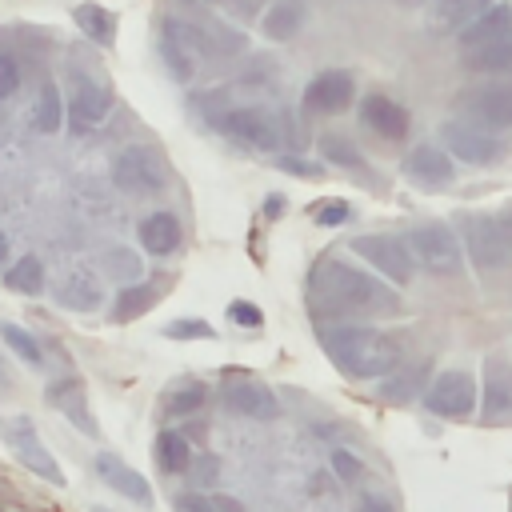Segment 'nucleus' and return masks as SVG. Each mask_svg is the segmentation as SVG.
Returning a JSON list of instances; mask_svg holds the SVG:
<instances>
[{
  "label": "nucleus",
  "instance_id": "27",
  "mask_svg": "<svg viewBox=\"0 0 512 512\" xmlns=\"http://www.w3.org/2000/svg\"><path fill=\"white\" fill-rule=\"evenodd\" d=\"M72 20H76V28H80V32H84L92 44H100V48H108V44L116 40V16H112L104 4L84 0V4H76Z\"/></svg>",
  "mask_w": 512,
  "mask_h": 512
},
{
  "label": "nucleus",
  "instance_id": "1",
  "mask_svg": "<svg viewBox=\"0 0 512 512\" xmlns=\"http://www.w3.org/2000/svg\"><path fill=\"white\" fill-rule=\"evenodd\" d=\"M308 296L320 316H380L396 312L400 296L388 288L384 276L356 268L348 260L324 256L308 276Z\"/></svg>",
  "mask_w": 512,
  "mask_h": 512
},
{
  "label": "nucleus",
  "instance_id": "42",
  "mask_svg": "<svg viewBox=\"0 0 512 512\" xmlns=\"http://www.w3.org/2000/svg\"><path fill=\"white\" fill-rule=\"evenodd\" d=\"M276 168H280V172H288V176H304V180H320V176H324V168H320V164H304L300 156H288V152H284V156H276Z\"/></svg>",
  "mask_w": 512,
  "mask_h": 512
},
{
  "label": "nucleus",
  "instance_id": "29",
  "mask_svg": "<svg viewBox=\"0 0 512 512\" xmlns=\"http://www.w3.org/2000/svg\"><path fill=\"white\" fill-rule=\"evenodd\" d=\"M204 404H208V384H196V380H184V384H176V388H168L160 396V412L164 416H176V420L196 416Z\"/></svg>",
  "mask_w": 512,
  "mask_h": 512
},
{
  "label": "nucleus",
  "instance_id": "12",
  "mask_svg": "<svg viewBox=\"0 0 512 512\" xmlns=\"http://www.w3.org/2000/svg\"><path fill=\"white\" fill-rule=\"evenodd\" d=\"M216 124H220L232 140H240V144H248V148H256V152L280 148V120H276V112L264 108V104L228 108V112L216 116Z\"/></svg>",
  "mask_w": 512,
  "mask_h": 512
},
{
  "label": "nucleus",
  "instance_id": "11",
  "mask_svg": "<svg viewBox=\"0 0 512 512\" xmlns=\"http://www.w3.org/2000/svg\"><path fill=\"white\" fill-rule=\"evenodd\" d=\"M0 436L8 440V448H12V456L28 468V472H36V476H44L48 484H68L64 480V468L52 460V452L44 448V440H40V432H36V424L28 420V416H8L4 424H0Z\"/></svg>",
  "mask_w": 512,
  "mask_h": 512
},
{
  "label": "nucleus",
  "instance_id": "30",
  "mask_svg": "<svg viewBox=\"0 0 512 512\" xmlns=\"http://www.w3.org/2000/svg\"><path fill=\"white\" fill-rule=\"evenodd\" d=\"M156 464L164 468V472H188V464H192V444H188V436L184 432H176V428H164L160 436H156Z\"/></svg>",
  "mask_w": 512,
  "mask_h": 512
},
{
  "label": "nucleus",
  "instance_id": "36",
  "mask_svg": "<svg viewBox=\"0 0 512 512\" xmlns=\"http://www.w3.org/2000/svg\"><path fill=\"white\" fill-rule=\"evenodd\" d=\"M164 336L168 340H212V324L208 320H196V316H184V320H172L164 324Z\"/></svg>",
  "mask_w": 512,
  "mask_h": 512
},
{
  "label": "nucleus",
  "instance_id": "24",
  "mask_svg": "<svg viewBox=\"0 0 512 512\" xmlns=\"http://www.w3.org/2000/svg\"><path fill=\"white\" fill-rule=\"evenodd\" d=\"M492 4L496 0H428V32H440V36L456 32L460 36V28H468Z\"/></svg>",
  "mask_w": 512,
  "mask_h": 512
},
{
  "label": "nucleus",
  "instance_id": "47",
  "mask_svg": "<svg viewBox=\"0 0 512 512\" xmlns=\"http://www.w3.org/2000/svg\"><path fill=\"white\" fill-rule=\"evenodd\" d=\"M232 8H240V12H252V8H256V0H232Z\"/></svg>",
  "mask_w": 512,
  "mask_h": 512
},
{
  "label": "nucleus",
  "instance_id": "41",
  "mask_svg": "<svg viewBox=\"0 0 512 512\" xmlns=\"http://www.w3.org/2000/svg\"><path fill=\"white\" fill-rule=\"evenodd\" d=\"M228 320H232L236 328H260V324H264V312H260L252 300H232V304H228Z\"/></svg>",
  "mask_w": 512,
  "mask_h": 512
},
{
  "label": "nucleus",
  "instance_id": "4",
  "mask_svg": "<svg viewBox=\"0 0 512 512\" xmlns=\"http://www.w3.org/2000/svg\"><path fill=\"white\" fill-rule=\"evenodd\" d=\"M164 40L192 60H228L248 44L244 32L228 24H196V20H164Z\"/></svg>",
  "mask_w": 512,
  "mask_h": 512
},
{
  "label": "nucleus",
  "instance_id": "15",
  "mask_svg": "<svg viewBox=\"0 0 512 512\" xmlns=\"http://www.w3.org/2000/svg\"><path fill=\"white\" fill-rule=\"evenodd\" d=\"M480 412L492 424L512 420V360L504 352L484 356V380H480Z\"/></svg>",
  "mask_w": 512,
  "mask_h": 512
},
{
  "label": "nucleus",
  "instance_id": "44",
  "mask_svg": "<svg viewBox=\"0 0 512 512\" xmlns=\"http://www.w3.org/2000/svg\"><path fill=\"white\" fill-rule=\"evenodd\" d=\"M356 512H392V504L384 496H360L356 500Z\"/></svg>",
  "mask_w": 512,
  "mask_h": 512
},
{
  "label": "nucleus",
  "instance_id": "14",
  "mask_svg": "<svg viewBox=\"0 0 512 512\" xmlns=\"http://www.w3.org/2000/svg\"><path fill=\"white\" fill-rule=\"evenodd\" d=\"M352 96H356V76L348 68H324L304 84L300 108L312 116H336L352 104Z\"/></svg>",
  "mask_w": 512,
  "mask_h": 512
},
{
  "label": "nucleus",
  "instance_id": "7",
  "mask_svg": "<svg viewBox=\"0 0 512 512\" xmlns=\"http://www.w3.org/2000/svg\"><path fill=\"white\" fill-rule=\"evenodd\" d=\"M404 240H408V248H412V256H416V264L428 268V272H436V276H452V272H460V264H464V248H460L452 224H444V220L416 224Z\"/></svg>",
  "mask_w": 512,
  "mask_h": 512
},
{
  "label": "nucleus",
  "instance_id": "53",
  "mask_svg": "<svg viewBox=\"0 0 512 512\" xmlns=\"http://www.w3.org/2000/svg\"><path fill=\"white\" fill-rule=\"evenodd\" d=\"M508 228H512V224H508Z\"/></svg>",
  "mask_w": 512,
  "mask_h": 512
},
{
  "label": "nucleus",
  "instance_id": "2",
  "mask_svg": "<svg viewBox=\"0 0 512 512\" xmlns=\"http://www.w3.org/2000/svg\"><path fill=\"white\" fill-rule=\"evenodd\" d=\"M320 344L328 352V360L352 376V380H376L388 376L400 360H404V340L388 328H372V324H336V328H320Z\"/></svg>",
  "mask_w": 512,
  "mask_h": 512
},
{
  "label": "nucleus",
  "instance_id": "43",
  "mask_svg": "<svg viewBox=\"0 0 512 512\" xmlns=\"http://www.w3.org/2000/svg\"><path fill=\"white\" fill-rule=\"evenodd\" d=\"M172 504H176V512H216L212 496H204V492H184V496H176Z\"/></svg>",
  "mask_w": 512,
  "mask_h": 512
},
{
  "label": "nucleus",
  "instance_id": "17",
  "mask_svg": "<svg viewBox=\"0 0 512 512\" xmlns=\"http://www.w3.org/2000/svg\"><path fill=\"white\" fill-rule=\"evenodd\" d=\"M224 408L232 416H244V420H276L280 416V400L268 384L260 380H232L224 384Z\"/></svg>",
  "mask_w": 512,
  "mask_h": 512
},
{
  "label": "nucleus",
  "instance_id": "40",
  "mask_svg": "<svg viewBox=\"0 0 512 512\" xmlns=\"http://www.w3.org/2000/svg\"><path fill=\"white\" fill-rule=\"evenodd\" d=\"M312 220H316L320 228H340V224L352 220V208H348V200H324V204L312 212Z\"/></svg>",
  "mask_w": 512,
  "mask_h": 512
},
{
  "label": "nucleus",
  "instance_id": "52",
  "mask_svg": "<svg viewBox=\"0 0 512 512\" xmlns=\"http://www.w3.org/2000/svg\"><path fill=\"white\" fill-rule=\"evenodd\" d=\"M96 512H100V508H96Z\"/></svg>",
  "mask_w": 512,
  "mask_h": 512
},
{
  "label": "nucleus",
  "instance_id": "3",
  "mask_svg": "<svg viewBox=\"0 0 512 512\" xmlns=\"http://www.w3.org/2000/svg\"><path fill=\"white\" fill-rule=\"evenodd\" d=\"M452 108H456V120H464L472 128H484L492 136L512 132V80L468 84V88L456 92Z\"/></svg>",
  "mask_w": 512,
  "mask_h": 512
},
{
  "label": "nucleus",
  "instance_id": "8",
  "mask_svg": "<svg viewBox=\"0 0 512 512\" xmlns=\"http://www.w3.org/2000/svg\"><path fill=\"white\" fill-rule=\"evenodd\" d=\"M168 180L164 172V160L156 148L148 144H128L116 160H112V184L124 192V196H152L160 192Z\"/></svg>",
  "mask_w": 512,
  "mask_h": 512
},
{
  "label": "nucleus",
  "instance_id": "45",
  "mask_svg": "<svg viewBox=\"0 0 512 512\" xmlns=\"http://www.w3.org/2000/svg\"><path fill=\"white\" fill-rule=\"evenodd\" d=\"M212 504H216V512H244V504L236 496H212Z\"/></svg>",
  "mask_w": 512,
  "mask_h": 512
},
{
  "label": "nucleus",
  "instance_id": "20",
  "mask_svg": "<svg viewBox=\"0 0 512 512\" xmlns=\"http://www.w3.org/2000/svg\"><path fill=\"white\" fill-rule=\"evenodd\" d=\"M96 472H100V480L112 488V492H120V496H128L132 504H152V488H148V480L132 468V464H124L116 452H96Z\"/></svg>",
  "mask_w": 512,
  "mask_h": 512
},
{
  "label": "nucleus",
  "instance_id": "10",
  "mask_svg": "<svg viewBox=\"0 0 512 512\" xmlns=\"http://www.w3.org/2000/svg\"><path fill=\"white\" fill-rule=\"evenodd\" d=\"M440 148H444L452 160L468 164V168H492V164H500V156H504V144H500L492 132L472 128V124H464V120H456V116L440 124Z\"/></svg>",
  "mask_w": 512,
  "mask_h": 512
},
{
  "label": "nucleus",
  "instance_id": "32",
  "mask_svg": "<svg viewBox=\"0 0 512 512\" xmlns=\"http://www.w3.org/2000/svg\"><path fill=\"white\" fill-rule=\"evenodd\" d=\"M56 296H60V304H64V308H72V312H92V308L100 304V296H104V292H100V284H96L92 276L76 272V276H68V280L60 284V292H56Z\"/></svg>",
  "mask_w": 512,
  "mask_h": 512
},
{
  "label": "nucleus",
  "instance_id": "5",
  "mask_svg": "<svg viewBox=\"0 0 512 512\" xmlns=\"http://www.w3.org/2000/svg\"><path fill=\"white\" fill-rule=\"evenodd\" d=\"M464 252L480 276H496V272L512 268V228L492 216H468L464 220Z\"/></svg>",
  "mask_w": 512,
  "mask_h": 512
},
{
  "label": "nucleus",
  "instance_id": "25",
  "mask_svg": "<svg viewBox=\"0 0 512 512\" xmlns=\"http://www.w3.org/2000/svg\"><path fill=\"white\" fill-rule=\"evenodd\" d=\"M304 20H308V8L300 0H272L268 12L260 16V32H264V40L284 44L304 28Z\"/></svg>",
  "mask_w": 512,
  "mask_h": 512
},
{
  "label": "nucleus",
  "instance_id": "33",
  "mask_svg": "<svg viewBox=\"0 0 512 512\" xmlns=\"http://www.w3.org/2000/svg\"><path fill=\"white\" fill-rule=\"evenodd\" d=\"M0 340L28 364V368H40L44 364V352H40V340L28 332V328H20V324H12V320H0Z\"/></svg>",
  "mask_w": 512,
  "mask_h": 512
},
{
  "label": "nucleus",
  "instance_id": "35",
  "mask_svg": "<svg viewBox=\"0 0 512 512\" xmlns=\"http://www.w3.org/2000/svg\"><path fill=\"white\" fill-rule=\"evenodd\" d=\"M428 376V364L420 360V364H412V368H404V372H396V376H388L384 380V388H380V396L384 400H408L416 388H420V380Z\"/></svg>",
  "mask_w": 512,
  "mask_h": 512
},
{
  "label": "nucleus",
  "instance_id": "19",
  "mask_svg": "<svg viewBox=\"0 0 512 512\" xmlns=\"http://www.w3.org/2000/svg\"><path fill=\"white\" fill-rule=\"evenodd\" d=\"M44 400L52 404V408H60L84 436H100V424L92 420V412H88V400H84V380H76V376H64V380H56V384H48L44 388Z\"/></svg>",
  "mask_w": 512,
  "mask_h": 512
},
{
  "label": "nucleus",
  "instance_id": "37",
  "mask_svg": "<svg viewBox=\"0 0 512 512\" xmlns=\"http://www.w3.org/2000/svg\"><path fill=\"white\" fill-rule=\"evenodd\" d=\"M332 472L340 484H360L364 480V460L352 456L348 448H332Z\"/></svg>",
  "mask_w": 512,
  "mask_h": 512
},
{
  "label": "nucleus",
  "instance_id": "23",
  "mask_svg": "<svg viewBox=\"0 0 512 512\" xmlns=\"http://www.w3.org/2000/svg\"><path fill=\"white\" fill-rule=\"evenodd\" d=\"M164 276H152V280H132V284H124L120 292H116V300H112V324H128V320H136V316H144L148 308H156V300L164 296Z\"/></svg>",
  "mask_w": 512,
  "mask_h": 512
},
{
  "label": "nucleus",
  "instance_id": "28",
  "mask_svg": "<svg viewBox=\"0 0 512 512\" xmlns=\"http://www.w3.org/2000/svg\"><path fill=\"white\" fill-rule=\"evenodd\" d=\"M64 100H60V88L52 84V80H44L40 84V92H36V104H32V128L40 132V136H56L60 132V124H64Z\"/></svg>",
  "mask_w": 512,
  "mask_h": 512
},
{
  "label": "nucleus",
  "instance_id": "49",
  "mask_svg": "<svg viewBox=\"0 0 512 512\" xmlns=\"http://www.w3.org/2000/svg\"><path fill=\"white\" fill-rule=\"evenodd\" d=\"M8 384V368H4V360H0V388Z\"/></svg>",
  "mask_w": 512,
  "mask_h": 512
},
{
  "label": "nucleus",
  "instance_id": "31",
  "mask_svg": "<svg viewBox=\"0 0 512 512\" xmlns=\"http://www.w3.org/2000/svg\"><path fill=\"white\" fill-rule=\"evenodd\" d=\"M4 284H8L12 292H20V296H40V292H44V264H40V256H36V252L20 256V260L8 268Z\"/></svg>",
  "mask_w": 512,
  "mask_h": 512
},
{
  "label": "nucleus",
  "instance_id": "22",
  "mask_svg": "<svg viewBox=\"0 0 512 512\" xmlns=\"http://www.w3.org/2000/svg\"><path fill=\"white\" fill-rule=\"evenodd\" d=\"M460 64L476 76H488V80H512V36H500V40H488V44H476V48H464L460 52Z\"/></svg>",
  "mask_w": 512,
  "mask_h": 512
},
{
  "label": "nucleus",
  "instance_id": "9",
  "mask_svg": "<svg viewBox=\"0 0 512 512\" xmlns=\"http://www.w3.org/2000/svg\"><path fill=\"white\" fill-rule=\"evenodd\" d=\"M476 400H480V392H476V380H472L468 368H444V372H436L428 380V392H424L428 412L440 416V420H468L476 412Z\"/></svg>",
  "mask_w": 512,
  "mask_h": 512
},
{
  "label": "nucleus",
  "instance_id": "6",
  "mask_svg": "<svg viewBox=\"0 0 512 512\" xmlns=\"http://www.w3.org/2000/svg\"><path fill=\"white\" fill-rule=\"evenodd\" d=\"M352 252L376 272L384 276L388 284H408L416 276V256L408 248L404 236H392V232H368V236H356L352 240Z\"/></svg>",
  "mask_w": 512,
  "mask_h": 512
},
{
  "label": "nucleus",
  "instance_id": "21",
  "mask_svg": "<svg viewBox=\"0 0 512 512\" xmlns=\"http://www.w3.org/2000/svg\"><path fill=\"white\" fill-rule=\"evenodd\" d=\"M136 240H140V248L148 252V256H172L176 248H180V240H184V232H180V216L176 212H148L140 224H136Z\"/></svg>",
  "mask_w": 512,
  "mask_h": 512
},
{
  "label": "nucleus",
  "instance_id": "48",
  "mask_svg": "<svg viewBox=\"0 0 512 512\" xmlns=\"http://www.w3.org/2000/svg\"><path fill=\"white\" fill-rule=\"evenodd\" d=\"M4 256H8V236L0 232V260H4Z\"/></svg>",
  "mask_w": 512,
  "mask_h": 512
},
{
  "label": "nucleus",
  "instance_id": "46",
  "mask_svg": "<svg viewBox=\"0 0 512 512\" xmlns=\"http://www.w3.org/2000/svg\"><path fill=\"white\" fill-rule=\"evenodd\" d=\"M280 208H284V200H280V196H276V200H268V204H264V212H268V216H276V212H280Z\"/></svg>",
  "mask_w": 512,
  "mask_h": 512
},
{
  "label": "nucleus",
  "instance_id": "50",
  "mask_svg": "<svg viewBox=\"0 0 512 512\" xmlns=\"http://www.w3.org/2000/svg\"><path fill=\"white\" fill-rule=\"evenodd\" d=\"M404 4H428V0H404Z\"/></svg>",
  "mask_w": 512,
  "mask_h": 512
},
{
  "label": "nucleus",
  "instance_id": "18",
  "mask_svg": "<svg viewBox=\"0 0 512 512\" xmlns=\"http://www.w3.org/2000/svg\"><path fill=\"white\" fill-rule=\"evenodd\" d=\"M360 124L372 128L380 140H404L408 136V108L384 92H368L360 100Z\"/></svg>",
  "mask_w": 512,
  "mask_h": 512
},
{
  "label": "nucleus",
  "instance_id": "34",
  "mask_svg": "<svg viewBox=\"0 0 512 512\" xmlns=\"http://www.w3.org/2000/svg\"><path fill=\"white\" fill-rule=\"evenodd\" d=\"M320 160H328V164H336V168H360V148H356V140L352 136H344V132H328V136H320Z\"/></svg>",
  "mask_w": 512,
  "mask_h": 512
},
{
  "label": "nucleus",
  "instance_id": "51",
  "mask_svg": "<svg viewBox=\"0 0 512 512\" xmlns=\"http://www.w3.org/2000/svg\"><path fill=\"white\" fill-rule=\"evenodd\" d=\"M204 4H212V0H204Z\"/></svg>",
  "mask_w": 512,
  "mask_h": 512
},
{
  "label": "nucleus",
  "instance_id": "39",
  "mask_svg": "<svg viewBox=\"0 0 512 512\" xmlns=\"http://www.w3.org/2000/svg\"><path fill=\"white\" fill-rule=\"evenodd\" d=\"M164 64H168V76L172 80H180V84H188L192 80V72H196V60L192 56H184L176 44H168L164 40Z\"/></svg>",
  "mask_w": 512,
  "mask_h": 512
},
{
  "label": "nucleus",
  "instance_id": "16",
  "mask_svg": "<svg viewBox=\"0 0 512 512\" xmlns=\"http://www.w3.org/2000/svg\"><path fill=\"white\" fill-rule=\"evenodd\" d=\"M404 176L416 184V188H448L456 180V160L440 148V144H416L408 156H404Z\"/></svg>",
  "mask_w": 512,
  "mask_h": 512
},
{
  "label": "nucleus",
  "instance_id": "26",
  "mask_svg": "<svg viewBox=\"0 0 512 512\" xmlns=\"http://www.w3.org/2000/svg\"><path fill=\"white\" fill-rule=\"evenodd\" d=\"M500 36H512V4H504V0H496L484 16H476L460 32V52L476 48V44H488V40H500Z\"/></svg>",
  "mask_w": 512,
  "mask_h": 512
},
{
  "label": "nucleus",
  "instance_id": "13",
  "mask_svg": "<svg viewBox=\"0 0 512 512\" xmlns=\"http://www.w3.org/2000/svg\"><path fill=\"white\" fill-rule=\"evenodd\" d=\"M112 112V88L92 80V76H76L72 84V96H68V108H64V124L72 136H88L104 124V116Z\"/></svg>",
  "mask_w": 512,
  "mask_h": 512
},
{
  "label": "nucleus",
  "instance_id": "38",
  "mask_svg": "<svg viewBox=\"0 0 512 512\" xmlns=\"http://www.w3.org/2000/svg\"><path fill=\"white\" fill-rule=\"evenodd\" d=\"M24 84V72H20V60L12 52H0V100H12Z\"/></svg>",
  "mask_w": 512,
  "mask_h": 512
}]
</instances>
